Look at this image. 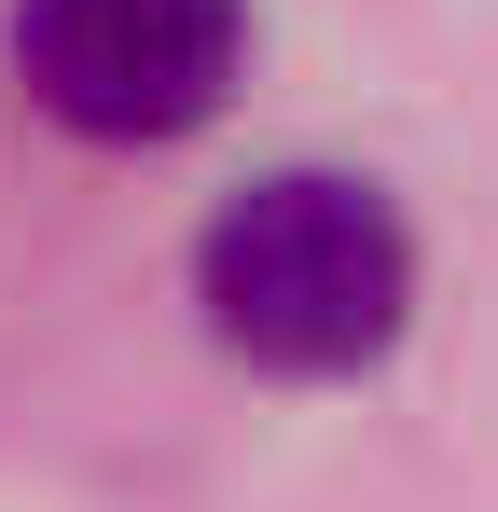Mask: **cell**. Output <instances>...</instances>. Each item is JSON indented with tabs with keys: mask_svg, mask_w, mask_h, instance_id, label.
<instances>
[{
	"mask_svg": "<svg viewBox=\"0 0 498 512\" xmlns=\"http://www.w3.org/2000/svg\"><path fill=\"white\" fill-rule=\"evenodd\" d=\"M194 305L208 333L236 346L249 374H291V388H332V374H374L415 319V236L374 180L346 167H263L208 208L194 236Z\"/></svg>",
	"mask_w": 498,
	"mask_h": 512,
	"instance_id": "cell-1",
	"label": "cell"
},
{
	"mask_svg": "<svg viewBox=\"0 0 498 512\" xmlns=\"http://www.w3.org/2000/svg\"><path fill=\"white\" fill-rule=\"evenodd\" d=\"M249 0H14V84L97 153L180 139L236 97Z\"/></svg>",
	"mask_w": 498,
	"mask_h": 512,
	"instance_id": "cell-2",
	"label": "cell"
}]
</instances>
